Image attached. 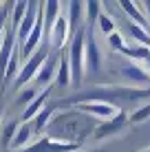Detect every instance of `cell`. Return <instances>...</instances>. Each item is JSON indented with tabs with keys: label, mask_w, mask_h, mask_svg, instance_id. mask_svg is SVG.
<instances>
[{
	"label": "cell",
	"mask_w": 150,
	"mask_h": 152,
	"mask_svg": "<svg viewBox=\"0 0 150 152\" xmlns=\"http://www.w3.org/2000/svg\"><path fill=\"white\" fill-rule=\"evenodd\" d=\"M86 102H104L113 104L115 108L124 110V106H143L141 102H150V86L146 88H135V86H108V84H100L93 86L91 91H84L80 95H73L62 102V108H73L77 104Z\"/></svg>",
	"instance_id": "obj_1"
},
{
	"label": "cell",
	"mask_w": 150,
	"mask_h": 152,
	"mask_svg": "<svg viewBox=\"0 0 150 152\" xmlns=\"http://www.w3.org/2000/svg\"><path fill=\"white\" fill-rule=\"evenodd\" d=\"M95 119L80 113L77 108H62L53 115L46 134L64 143H84L95 132Z\"/></svg>",
	"instance_id": "obj_2"
},
{
	"label": "cell",
	"mask_w": 150,
	"mask_h": 152,
	"mask_svg": "<svg viewBox=\"0 0 150 152\" xmlns=\"http://www.w3.org/2000/svg\"><path fill=\"white\" fill-rule=\"evenodd\" d=\"M84 49H86V27H82L77 33H73V38L69 42V62H71V80L73 86L80 91L82 84H84L86 71H84Z\"/></svg>",
	"instance_id": "obj_3"
},
{
	"label": "cell",
	"mask_w": 150,
	"mask_h": 152,
	"mask_svg": "<svg viewBox=\"0 0 150 152\" xmlns=\"http://www.w3.org/2000/svg\"><path fill=\"white\" fill-rule=\"evenodd\" d=\"M49 55H51V44L42 40L40 49L35 51V53H33V55H31L29 60L22 64V69H20L18 77H15V82H13V88H15V91H22L24 84L33 82V77L38 75V71L42 69V64H44L46 60H49Z\"/></svg>",
	"instance_id": "obj_4"
},
{
	"label": "cell",
	"mask_w": 150,
	"mask_h": 152,
	"mask_svg": "<svg viewBox=\"0 0 150 152\" xmlns=\"http://www.w3.org/2000/svg\"><path fill=\"white\" fill-rule=\"evenodd\" d=\"M117 75L121 77L124 82H128L135 88H146L143 84H150V73L146 66H141L139 62L132 60H124L119 66H117Z\"/></svg>",
	"instance_id": "obj_5"
},
{
	"label": "cell",
	"mask_w": 150,
	"mask_h": 152,
	"mask_svg": "<svg viewBox=\"0 0 150 152\" xmlns=\"http://www.w3.org/2000/svg\"><path fill=\"white\" fill-rule=\"evenodd\" d=\"M102 64H104V57H102L100 44L95 42L93 27L86 24V49H84V71H86V75H97L102 71Z\"/></svg>",
	"instance_id": "obj_6"
},
{
	"label": "cell",
	"mask_w": 150,
	"mask_h": 152,
	"mask_svg": "<svg viewBox=\"0 0 150 152\" xmlns=\"http://www.w3.org/2000/svg\"><path fill=\"white\" fill-rule=\"evenodd\" d=\"M77 108L80 113L89 115V117H93L97 124H104V121H110L113 117H117L121 110L119 108H115L113 104H104V102H86V104H77Z\"/></svg>",
	"instance_id": "obj_7"
},
{
	"label": "cell",
	"mask_w": 150,
	"mask_h": 152,
	"mask_svg": "<svg viewBox=\"0 0 150 152\" xmlns=\"http://www.w3.org/2000/svg\"><path fill=\"white\" fill-rule=\"evenodd\" d=\"M82 145L80 143H64V141H58L49 134H42L40 139H35L31 145H27L20 152H77Z\"/></svg>",
	"instance_id": "obj_8"
},
{
	"label": "cell",
	"mask_w": 150,
	"mask_h": 152,
	"mask_svg": "<svg viewBox=\"0 0 150 152\" xmlns=\"http://www.w3.org/2000/svg\"><path fill=\"white\" fill-rule=\"evenodd\" d=\"M38 15H40V2H29V9H27V13H24L22 22H20V27L15 29L18 46H22L24 42H27V38L33 33L35 24H38Z\"/></svg>",
	"instance_id": "obj_9"
},
{
	"label": "cell",
	"mask_w": 150,
	"mask_h": 152,
	"mask_svg": "<svg viewBox=\"0 0 150 152\" xmlns=\"http://www.w3.org/2000/svg\"><path fill=\"white\" fill-rule=\"evenodd\" d=\"M58 66H60V51L49 55V60L42 64V69L38 71V75L33 77V84L40 88H49L51 82H55V75H58Z\"/></svg>",
	"instance_id": "obj_10"
},
{
	"label": "cell",
	"mask_w": 150,
	"mask_h": 152,
	"mask_svg": "<svg viewBox=\"0 0 150 152\" xmlns=\"http://www.w3.org/2000/svg\"><path fill=\"white\" fill-rule=\"evenodd\" d=\"M126 126H128V115L121 110L119 115H117V117H113L110 121L97 124L95 132H93V139H97V141H102V139H108V137H113V134H117L119 130H124Z\"/></svg>",
	"instance_id": "obj_11"
},
{
	"label": "cell",
	"mask_w": 150,
	"mask_h": 152,
	"mask_svg": "<svg viewBox=\"0 0 150 152\" xmlns=\"http://www.w3.org/2000/svg\"><path fill=\"white\" fill-rule=\"evenodd\" d=\"M64 9L69 11L66 20H69V27H71V35L77 33L82 27H84V11H86V2H66Z\"/></svg>",
	"instance_id": "obj_12"
},
{
	"label": "cell",
	"mask_w": 150,
	"mask_h": 152,
	"mask_svg": "<svg viewBox=\"0 0 150 152\" xmlns=\"http://www.w3.org/2000/svg\"><path fill=\"white\" fill-rule=\"evenodd\" d=\"M117 7L124 11V15H126L130 22H135V24H139L141 29L150 31V20L141 13V4H139V2H119Z\"/></svg>",
	"instance_id": "obj_13"
},
{
	"label": "cell",
	"mask_w": 150,
	"mask_h": 152,
	"mask_svg": "<svg viewBox=\"0 0 150 152\" xmlns=\"http://www.w3.org/2000/svg\"><path fill=\"white\" fill-rule=\"evenodd\" d=\"M64 4L62 2H44V42H49L53 24L58 22V18L62 15Z\"/></svg>",
	"instance_id": "obj_14"
},
{
	"label": "cell",
	"mask_w": 150,
	"mask_h": 152,
	"mask_svg": "<svg viewBox=\"0 0 150 152\" xmlns=\"http://www.w3.org/2000/svg\"><path fill=\"white\" fill-rule=\"evenodd\" d=\"M51 88H53V86H49V88H44V91L42 93H40V95L38 97H35L33 99V102H31L29 104V106L27 108H24V110H22V121L24 124H29V121H33V117H35V115H38V113H42L44 110V104H46V97H49L51 95Z\"/></svg>",
	"instance_id": "obj_15"
},
{
	"label": "cell",
	"mask_w": 150,
	"mask_h": 152,
	"mask_svg": "<svg viewBox=\"0 0 150 152\" xmlns=\"http://www.w3.org/2000/svg\"><path fill=\"white\" fill-rule=\"evenodd\" d=\"M55 84L60 88L73 86V80H71V62H69V53L66 51H60V66H58V75H55Z\"/></svg>",
	"instance_id": "obj_16"
},
{
	"label": "cell",
	"mask_w": 150,
	"mask_h": 152,
	"mask_svg": "<svg viewBox=\"0 0 150 152\" xmlns=\"http://www.w3.org/2000/svg\"><path fill=\"white\" fill-rule=\"evenodd\" d=\"M20 124L18 119H9V121H4L2 126H0V150H11V143L15 139V132H18Z\"/></svg>",
	"instance_id": "obj_17"
},
{
	"label": "cell",
	"mask_w": 150,
	"mask_h": 152,
	"mask_svg": "<svg viewBox=\"0 0 150 152\" xmlns=\"http://www.w3.org/2000/svg\"><path fill=\"white\" fill-rule=\"evenodd\" d=\"M53 115H55V110H53V108H49V106H46L42 113L35 115L33 121H29L31 128H33V134L42 137V132H46V130H49V124H51V119H53Z\"/></svg>",
	"instance_id": "obj_18"
},
{
	"label": "cell",
	"mask_w": 150,
	"mask_h": 152,
	"mask_svg": "<svg viewBox=\"0 0 150 152\" xmlns=\"http://www.w3.org/2000/svg\"><path fill=\"white\" fill-rule=\"evenodd\" d=\"M33 137V128H31V124H22L18 128V132H15V139H13V143H11V150L13 152H20V150H24L27 145H31V139Z\"/></svg>",
	"instance_id": "obj_19"
},
{
	"label": "cell",
	"mask_w": 150,
	"mask_h": 152,
	"mask_svg": "<svg viewBox=\"0 0 150 152\" xmlns=\"http://www.w3.org/2000/svg\"><path fill=\"white\" fill-rule=\"evenodd\" d=\"M126 31L130 33V38H132V40H137L141 46H148V49H150V33H148L146 29H141L139 24L130 22V20L126 18Z\"/></svg>",
	"instance_id": "obj_20"
},
{
	"label": "cell",
	"mask_w": 150,
	"mask_h": 152,
	"mask_svg": "<svg viewBox=\"0 0 150 152\" xmlns=\"http://www.w3.org/2000/svg\"><path fill=\"white\" fill-rule=\"evenodd\" d=\"M38 95H40L38 88H22V91H18V95H15L13 104H15V106H24V108H27Z\"/></svg>",
	"instance_id": "obj_21"
},
{
	"label": "cell",
	"mask_w": 150,
	"mask_h": 152,
	"mask_svg": "<svg viewBox=\"0 0 150 152\" xmlns=\"http://www.w3.org/2000/svg\"><path fill=\"white\" fill-rule=\"evenodd\" d=\"M27 9H29V2H13V7H11V22H9L13 31L20 27V22H22Z\"/></svg>",
	"instance_id": "obj_22"
},
{
	"label": "cell",
	"mask_w": 150,
	"mask_h": 152,
	"mask_svg": "<svg viewBox=\"0 0 150 152\" xmlns=\"http://www.w3.org/2000/svg\"><path fill=\"white\" fill-rule=\"evenodd\" d=\"M102 9H104L102 2H86V22H89V27H95L97 24L100 15L104 13Z\"/></svg>",
	"instance_id": "obj_23"
},
{
	"label": "cell",
	"mask_w": 150,
	"mask_h": 152,
	"mask_svg": "<svg viewBox=\"0 0 150 152\" xmlns=\"http://www.w3.org/2000/svg\"><path fill=\"white\" fill-rule=\"evenodd\" d=\"M97 27H100V31L106 35H110V33H115V20H113V15H108V13H102L100 15V20H97Z\"/></svg>",
	"instance_id": "obj_24"
},
{
	"label": "cell",
	"mask_w": 150,
	"mask_h": 152,
	"mask_svg": "<svg viewBox=\"0 0 150 152\" xmlns=\"http://www.w3.org/2000/svg\"><path fill=\"white\" fill-rule=\"evenodd\" d=\"M146 119H150V102L143 104V106H139L137 110L128 117V124H141V121H146Z\"/></svg>",
	"instance_id": "obj_25"
},
{
	"label": "cell",
	"mask_w": 150,
	"mask_h": 152,
	"mask_svg": "<svg viewBox=\"0 0 150 152\" xmlns=\"http://www.w3.org/2000/svg\"><path fill=\"white\" fill-rule=\"evenodd\" d=\"M108 46H110L115 53H121L124 51V46H126V42H124V33H119V31H115V33H110L108 35Z\"/></svg>",
	"instance_id": "obj_26"
},
{
	"label": "cell",
	"mask_w": 150,
	"mask_h": 152,
	"mask_svg": "<svg viewBox=\"0 0 150 152\" xmlns=\"http://www.w3.org/2000/svg\"><path fill=\"white\" fill-rule=\"evenodd\" d=\"M141 9H146V13H148V18H150V2H141Z\"/></svg>",
	"instance_id": "obj_27"
},
{
	"label": "cell",
	"mask_w": 150,
	"mask_h": 152,
	"mask_svg": "<svg viewBox=\"0 0 150 152\" xmlns=\"http://www.w3.org/2000/svg\"><path fill=\"white\" fill-rule=\"evenodd\" d=\"M0 121H2V102H0Z\"/></svg>",
	"instance_id": "obj_28"
},
{
	"label": "cell",
	"mask_w": 150,
	"mask_h": 152,
	"mask_svg": "<svg viewBox=\"0 0 150 152\" xmlns=\"http://www.w3.org/2000/svg\"><path fill=\"white\" fill-rule=\"evenodd\" d=\"M143 152H150V148H148V150H143Z\"/></svg>",
	"instance_id": "obj_29"
},
{
	"label": "cell",
	"mask_w": 150,
	"mask_h": 152,
	"mask_svg": "<svg viewBox=\"0 0 150 152\" xmlns=\"http://www.w3.org/2000/svg\"><path fill=\"white\" fill-rule=\"evenodd\" d=\"M93 152H97V150H93Z\"/></svg>",
	"instance_id": "obj_30"
}]
</instances>
